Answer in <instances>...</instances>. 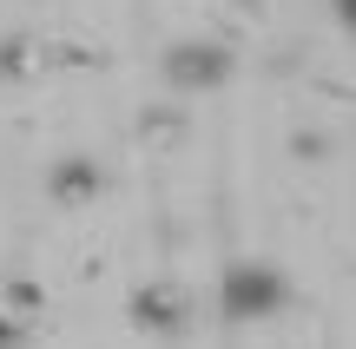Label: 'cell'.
Instances as JSON below:
<instances>
[{"label":"cell","mask_w":356,"mask_h":349,"mask_svg":"<svg viewBox=\"0 0 356 349\" xmlns=\"http://www.w3.org/2000/svg\"><path fill=\"white\" fill-rule=\"evenodd\" d=\"M47 191L60 198V205H92V198H106V165L86 158V152H66V158H53Z\"/></svg>","instance_id":"obj_3"},{"label":"cell","mask_w":356,"mask_h":349,"mask_svg":"<svg viewBox=\"0 0 356 349\" xmlns=\"http://www.w3.org/2000/svg\"><path fill=\"white\" fill-rule=\"evenodd\" d=\"M185 290H172V284H139L132 290V323L145 330V337H178L185 330Z\"/></svg>","instance_id":"obj_4"},{"label":"cell","mask_w":356,"mask_h":349,"mask_svg":"<svg viewBox=\"0 0 356 349\" xmlns=\"http://www.w3.org/2000/svg\"><path fill=\"white\" fill-rule=\"evenodd\" d=\"M231 73H238V53H231L225 40H211V33L172 40V46L159 53V79H165L172 92H185V99L225 92V86H231Z\"/></svg>","instance_id":"obj_2"},{"label":"cell","mask_w":356,"mask_h":349,"mask_svg":"<svg viewBox=\"0 0 356 349\" xmlns=\"http://www.w3.org/2000/svg\"><path fill=\"white\" fill-rule=\"evenodd\" d=\"M0 349H20V323H13V310H7V297H0Z\"/></svg>","instance_id":"obj_5"},{"label":"cell","mask_w":356,"mask_h":349,"mask_svg":"<svg viewBox=\"0 0 356 349\" xmlns=\"http://www.w3.org/2000/svg\"><path fill=\"white\" fill-rule=\"evenodd\" d=\"M291 303V277L264 257H231L225 277H218V316L225 323H270V316Z\"/></svg>","instance_id":"obj_1"},{"label":"cell","mask_w":356,"mask_h":349,"mask_svg":"<svg viewBox=\"0 0 356 349\" xmlns=\"http://www.w3.org/2000/svg\"><path fill=\"white\" fill-rule=\"evenodd\" d=\"M330 20L343 26V33H356V0H330Z\"/></svg>","instance_id":"obj_6"}]
</instances>
